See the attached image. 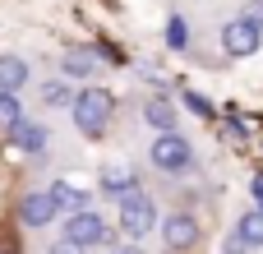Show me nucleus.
<instances>
[{
  "instance_id": "obj_1",
  "label": "nucleus",
  "mask_w": 263,
  "mask_h": 254,
  "mask_svg": "<svg viewBox=\"0 0 263 254\" xmlns=\"http://www.w3.org/2000/svg\"><path fill=\"white\" fill-rule=\"evenodd\" d=\"M111 111H116V97H111L106 88H83V93L74 97V125H79L88 139H97V134L106 130Z\"/></svg>"
},
{
  "instance_id": "obj_2",
  "label": "nucleus",
  "mask_w": 263,
  "mask_h": 254,
  "mask_svg": "<svg viewBox=\"0 0 263 254\" xmlns=\"http://www.w3.org/2000/svg\"><path fill=\"white\" fill-rule=\"evenodd\" d=\"M157 227V208H153V199L139 190V194H129V199H120V231L125 236H148Z\"/></svg>"
},
{
  "instance_id": "obj_3",
  "label": "nucleus",
  "mask_w": 263,
  "mask_h": 254,
  "mask_svg": "<svg viewBox=\"0 0 263 254\" xmlns=\"http://www.w3.org/2000/svg\"><path fill=\"white\" fill-rule=\"evenodd\" d=\"M65 241H74V245H83V250H88V245H106V241H111V227H106L97 213L83 208V213H69V222H65Z\"/></svg>"
},
{
  "instance_id": "obj_4",
  "label": "nucleus",
  "mask_w": 263,
  "mask_h": 254,
  "mask_svg": "<svg viewBox=\"0 0 263 254\" xmlns=\"http://www.w3.org/2000/svg\"><path fill=\"white\" fill-rule=\"evenodd\" d=\"M190 162H194V148L180 134H157V143H153V167L157 171H185Z\"/></svg>"
},
{
  "instance_id": "obj_5",
  "label": "nucleus",
  "mask_w": 263,
  "mask_h": 254,
  "mask_svg": "<svg viewBox=\"0 0 263 254\" xmlns=\"http://www.w3.org/2000/svg\"><path fill=\"white\" fill-rule=\"evenodd\" d=\"M259 42H263V28L250 23V19H231V23L222 28V51H227V56H254Z\"/></svg>"
},
{
  "instance_id": "obj_6",
  "label": "nucleus",
  "mask_w": 263,
  "mask_h": 254,
  "mask_svg": "<svg viewBox=\"0 0 263 254\" xmlns=\"http://www.w3.org/2000/svg\"><path fill=\"white\" fill-rule=\"evenodd\" d=\"M162 241H166V250H190L194 241H199V222L190 217V213H176V217H166L162 222Z\"/></svg>"
},
{
  "instance_id": "obj_7",
  "label": "nucleus",
  "mask_w": 263,
  "mask_h": 254,
  "mask_svg": "<svg viewBox=\"0 0 263 254\" xmlns=\"http://www.w3.org/2000/svg\"><path fill=\"white\" fill-rule=\"evenodd\" d=\"M55 213H60V208H55V194H51V190H32V194L23 199V208H18L23 227H46Z\"/></svg>"
},
{
  "instance_id": "obj_8",
  "label": "nucleus",
  "mask_w": 263,
  "mask_h": 254,
  "mask_svg": "<svg viewBox=\"0 0 263 254\" xmlns=\"http://www.w3.org/2000/svg\"><path fill=\"white\" fill-rule=\"evenodd\" d=\"M102 194H111V199H129V194H139V180H134V171H125V167H111V171H102Z\"/></svg>"
},
{
  "instance_id": "obj_9",
  "label": "nucleus",
  "mask_w": 263,
  "mask_h": 254,
  "mask_svg": "<svg viewBox=\"0 0 263 254\" xmlns=\"http://www.w3.org/2000/svg\"><path fill=\"white\" fill-rule=\"evenodd\" d=\"M28 83V60L23 56H0V93H14Z\"/></svg>"
},
{
  "instance_id": "obj_10",
  "label": "nucleus",
  "mask_w": 263,
  "mask_h": 254,
  "mask_svg": "<svg viewBox=\"0 0 263 254\" xmlns=\"http://www.w3.org/2000/svg\"><path fill=\"white\" fill-rule=\"evenodd\" d=\"M143 116H148V125H157L162 134H176V106H171L166 97H153Z\"/></svg>"
},
{
  "instance_id": "obj_11",
  "label": "nucleus",
  "mask_w": 263,
  "mask_h": 254,
  "mask_svg": "<svg viewBox=\"0 0 263 254\" xmlns=\"http://www.w3.org/2000/svg\"><path fill=\"white\" fill-rule=\"evenodd\" d=\"M51 194H55V208H65V213L88 208V190H79V185H51Z\"/></svg>"
},
{
  "instance_id": "obj_12",
  "label": "nucleus",
  "mask_w": 263,
  "mask_h": 254,
  "mask_svg": "<svg viewBox=\"0 0 263 254\" xmlns=\"http://www.w3.org/2000/svg\"><path fill=\"white\" fill-rule=\"evenodd\" d=\"M9 134H14V143H18L23 153H42V148H46V130H37V125H23V120H18Z\"/></svg>"
},
{
  "instance_id": "obj_13",
  "label": "nucleus",
  "mask_w": 263,
  "mask_h": 254,
  "mask_svg": "<svg viewBox=\"0 0 263 254\" xmlns=\"http://www.w3.org/2000/svg\"><path fill=\"white\" fill-rule=\"evenodd\" d=\"M236 236H240L245 245H263V208H254V213H245V217H240Z\"/></svg>"
},
{
  "instance_id": "obj_14",
  "label": "nucleus",
  "mask_w": 263,
  "mask_h": 254,
  "mask_svg": "<svg viewBox=\"0 0 263 254\" xmlns=\"http://www.w3.org/2000/svg\"><path fill=\"white\" fill-rule=\"evenodd\" d=\"M92 65H97L92 51H65V69L69 74H92Z\"/></svg>"
},
{
  "instance_id": "obj_15",
  "label": "nucleus",
  "mask_w": 263,
  "mask_h": 254,
  "mask_svg": "<svg viewBox=\"0 0 263 254\" xmlns=\"http://www.w3.org/2000/svg\"><path fill=\"white\" fill-rule=\"evenodd\" d=\"M18 120H23V111H18L14 93H0V130H14Z\"/></svg>"
},
{
  "instance_id": "obj_16",
  "label": "nucleus",
  "mask_w": 263,
  "mask_h": 254,
  "mask_svg": "<svg viewBox=\"0 0 263 254\" xmlns=\"http://www.w3.org/2000/svg\"><path fill=\"white\" fill-rule=\"evenodd\" d=\"M166 42H171L176 51L190 46V28H185V19H171V23H166Z\"/></svg>"
},
{
  "instance_id": "obj_17",
  "label": "nucleus",
  "mask_w": 263,
  "mask_h": 254,
  "mask_svg": "<svg viewBox=\"0 0 263 254\" xmlns=\"http://www.w3.org/2000/svg\"><path fill=\"white\" fill-rule=\"evenodd\" d=\"M42 97H46L51 106H60V102H69V88H65V83H46V88H42Z\"/></svg>"
},
{
  "instance_id": "obj_18",
  "label": "nucleus",
  "mask_w": 263,
  "mask_h": 254,
  "mask_svg": "<svg viewBox=\"0 0 263 254\" xmlns=\"http://www.w3.org/2000/svg\"><path fill=\"white\" fill-rule=\"evenodd\" d=\"M185 106H190V111H199V116H213V106H208L199 93H185Z\"/></svg>"
},
{
  "instance_id": "obj_19",
  "label": "nucleus",
  "mask_w": 263,
  "mask_h": 254,
  "mask_svg": "<svg viewBox=\"0 0 263 254\" xmlns=\"http://www.w3.org/2000/svg\"><path fill=\"white\" fill-rule=\"evenodd\" d=\"M240 19H250V23H259V28H263V0H250Z\"/></svg>"
},
{
  "instance_id": "obj_20",
  "label": "nucleus",
  "mask_w": 263,
  "mask_h": 254,
  "mask_svg": "<svg viewBox=\"0 0 263 254\" xmlns=\"http://www.w3.org/2000/svg\"><path fill=\"white\" fill-rule=\"evenodd\" d=\"M51 254H83V245H74V241H65V245H55Z\"/></svg>"
},
{
  "instance_id": "obj_21",
  "label": "nucleus",
  "mask_w": 263,
  "mask_h": 254,
  "mask_svg": "<svg viewBox=\"0 0 263 254\" xmlns=\"http://www.w3.org/2000/svg\"><path fill=\"white\" fill-rule=\"evenodd\" d=\"M254 199H259V208H263V180H254Z\"/></svg>"
},
{
  "instance_id": "obj_22",
  "label": "nucleus",
  "mask_w": 263,
  "mask_h": 254,
  "mask_svg": "<svg viewBox=\"0 0 263 254\" xmlns=\"http://www.w3.org/2000/svg\"><path fill=\"white\" fill-rule=\"evenodd\" d=\"M166 254H176V250H166Z\"/></svg>"
},
{
  "instance_id": "obj_23",
  "label": "nucleus",
  "mask_w": 263,
  "mask_h": 254,
  "mask_svg": "<svg viewBox=\"0 0 263 254\" xmlns=\"http://www.w3.org/2000/svg\"><path fill=\"white\" fill-rule=\"evenodd\" d=\"M120 254H129V250H120Z\"/></svg>"
}]
</instances>
